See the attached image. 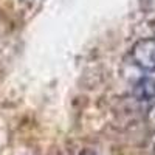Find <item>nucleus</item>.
Listing matches in <instances>:
<instances>
[{
  "label": "nucleus",
  "mask_w": 155,
  "mask_h": 155,
  "mask_svg": "<svg viewBox=\"0 0 155 155\" xmlns=\"http://www.w3.org/2000/svg\"><path fill=\"white\" fill-rule=\"evenodd\" d=\"M147 118H149V123L155 127V106H152L149 109V115H147Z\"/></svg>",
  "instance_id": "obj_3"
},
{
  "label": "nucleus",
  "mask_w": 155,
  "mask_h": 155,
  "mask_svg": "<svg viewBox=\"0 0 155 155\" xmlns=\"http://www.w3.org/2000/svg\"><path fill=\"white\" fill-rule=\"evenodd\" d=\"M134 64L143 71L155 73V37L140 39L130 50Z\"/></svg>",
  "instance_id": "obj_1"
},
{
  "label": "nucleus",
  "mask_w": 155,
  "mask_h": 155,
  "mask_svg": "<svg viewBox=\"0 0 155 155\" xmlns=\"http://www.w3.org/2000/svg\"><path fill=\"white\" fill-rule=\"evenodd\" d=\"M134 96L137 101L155 106V79L152 78H141L134 85Z\"/></svg>",
  "instance_id": "obj_2"
},
{
  "label": "nucleus",
  "mask_w": 155,
  "mask_h": 155,
  "mask_svg": "<svg viewBox=\"0 0 155 155\" xmlns=\"http://www.w3.org/2000/svg\"><path fill=\"white\" fill-rule=\"evenodd\" d=\"M153 155H155V153H153Z\"/></svg>",
  "instance_id": "obj_4"
}]
</instances>
